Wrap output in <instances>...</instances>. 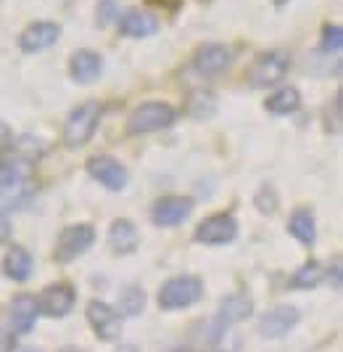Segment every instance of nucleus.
<instances>
[{
	"mask_svg": "<svg viewBox=\"0 0 343 352\" xmlns=\"http://www.w3.org/2000/svg\"><path fill=\"white\" fill-rule=\"evenodd\" d=\"M119 32L124 37H151L156 35V30H158V19L154 14H148V11H140V8H127L119 19Z\"/></svg>",
	"mask_w": 343,
	"mask_h": 352,
	"instance_id": "obj_16",
	"label": "nucleus"
},
{
	"mask_svg": "<svg viewBox=\"0 0 343 352\" xmlns=\"http://www.w3.org/2000/svg\"><path fill=\"white\" fill-rule=\"evenodd\" d=\"M69 72L74 77V82L80 85H93L103 72V56L90 48H82V51L71 53V61H69Z\"/></svg>",
	"mask_w": 343,
	"mask_h": 352,
	"instance_id": "obj_13",
	"label": "nucleus"
},
{
	"mask_svg": "<svg viewBox=\"0 0 343 352\" xmlns=\"http://www.w3.org/2000/svg\"><path fill=\"white\" fill-rule=\"evenodd\" d=\"M177 120V111L172 109L169 104L164 101H148V104H140L130 114V122H127V130L132 135H143V133H156V130H164L174 124Z\"/></svg>",
	"mask_w": 343,
	"mask_h": 352,
	"instance_id": "obj_3",
	"label": "nucleus"
},
{
	"mask_svg": "<svg viewBox=\"0 0 343 352\" xmlns=\"http://www.w3.org/2000/svg\"><path fill=\"white\" fill-rule=\"evenodd\" d=\"M114 19H119L117 0H98V6H95V24L98 27H108Z\"/></svg>",
	"mask_w": 343,
	"mask_h": 352,
	"instance_id": "obj_28",
	"label": "nucleus"
},
{
	"mask_svg": "<svg viewBox=\"0 0 343 352\" xmlns=\"http://www.w3.org/2000/svg\"><path fill=\"white\" fill-rule=\"evenodd\" d=\"M190 214H193V199H188V196H164L154 204L151 220L158 228H174L180 223H185Z\"/></svg>",
	"mask_w": 343,
	"mask_h": 352,
	"instance_id": "obj_8",
	"label": "nucleus"
},
{
	"mask_svg": "<svg viewBox=\"0 0 343 352\" xmlns=\"http://www.w3.org/2000/svg\"><path fill=\"white\" fill-rule=\"evenodd\" d=\"M296 323H298V310L291 305H280L259 320V334L267 336V339H280V336L288 334Z\"/></svg>",
	"mask_w": 343,
	"mask_h": 352,
	"instance_id": "obj_14",
	"label": "nucleus"
},
{
	"mask_svg": "<svg viewBox=\"0 0 343 352\" xmlns=\"http://www.w3.org/2000/svg\"><path fill=\"white\" fill-rule=\"evenodd\" d=\"M95 241V228L87 223H77V226H67L61 230L58 241H56V260L58 263H71L77 257H82L87 249Z\"/></svg>",
	"mask_w": 343,
	"mask_h": 352,
	"instance_id": "obj_6",
	"label": "nucleus"
},
{
	"mask_svg": "<svg viewBox=\"0 0 343 352\" xmlns=\"http://www.w3.org/2000/svg\"><path fill=\"white\" fill-rule=\"evenodd\" d=\"M34 194V180L29 175V164L14 157L0 159V212L24 207Z\"/></svg>",
	"mask_w": 343,
	"mask_h": 352,
	"instance_id": "obj_1",
	"label": "nucleus"
},
{
	"mask_svg": "<svg viewBox=\"0 0 343 352\" xmlns=\"http://www.w3.org/2000/svg\"><path fill=\"white\" fill-rule=\"evenodd\" d=\"M77 300L74 289L67 286V283H53L43 292V297L37 300V307L51 318H64L71 310V305Z\"/></svg>",
	"mask_w": 343,
	"mask_h": 352,
	"instance_id": "obj_15",
	"label": "nucleus"
},
{
	"mask_svg": "<svg viewBox=\"0 0 343 352\" xmlns=\"http://www.w3.org/2000/svg\"><path fill=\"white\" fill-rule=\"evenodd\" d=\"M235 236H238V223H235V217L227 214V212L209 214L206 220L198 223V228H196V241L209 244V247L230 244V241H235Z\"/></svg>",
	"mask_w": 343,
	"mask_h": 352,
	"instance_id": "obj_7",
	"label": "nucleus"
},
{
	"mask_svg": "<svg viewBox=\"0 0 343 352\" xmlns=\"http://www.w3.org/2000/svg\"><path fill=\"white\" fill-rule=\"evenodd\" d=\"M177 352H188V350H177Z\"/></svg>",
	"mask_w": 343,
	"mask_h": 352,
	"instance_id": "obj_37",
	"label": "nucleus"
},
{
	"mask_svg": "<svg viewBox=\"0 0 343 352\" xmlns=\"http://www.w3.org/2000/svg\"><path fill=\"white\" fill-rule=\"evenodd\" d=\"M143 307H145V294H143V289L127 286L119 297V316L135 318L143 313Z\"/></svg>",
	"mask_w": 343,
	"mask_h": 352,
	"instance_id": "obj_24",
	"label": "nucleus"
},
{
	"mask_svg": "<svg viewBox=\"0 0 343 352\" xmlns=\"http://www.w3.org/2000/svg\"><path fill=\"white\" fill-rule=\"evenodd\" d=\"M8 239H11V223H8V217L0 212V247H3Z\"/></svg>",
	"mask_w": 343,
	"mask_h": 352,
	"instance_id": "obj_32",
	"label": "nucleus"
},
{
	"mask_svg": "<svg viewBox=\"0 0 343 352\" xmlns=\"http://www.w3.org/2000/svg\"><path fill=\"white\" fill-rule=\"evenodd\" d=\"M87 320H90V326L95 329V334L101 336L103 342L119 339L121 316L114 307H108L106 302H98V300L90 302V305H87Z\"/></svg>",
	"mask_w": 343,
	"mask_h": 352,
	"instance_id": "obj_11",
	"label": "nucleus"
},
{
	"mask_svg": "<svg viewBox=\"0 0 343 352\" xmlns=\"http://www.w3.org/2000/svg\"><path fill=\"white\" fill-rule=\"evenodd\" d=\"M140 244V233H137L135 223L132 220H114L111 228H108V247L114 249L117 254H132Z\"/></svg>",
	"mask_w": 343,
	"mask_h": 352,
	"instance_id": "obj_17",
	"label": "nucleus"
},
{
	"mask_svg": "<svg viewBox=\"0 0 343 352\" xmlns=\"http://www.w3.org/2000/svg\"><path fill=\"white\" fill-rule=\"evenodd\" d=\"M288 230L293 239H298L304 247H311L317 239V226H314V214L309 210H296L288 220Z\"/></svg>",
	"mask_w": 343,
	"mask_h": 352,
	"instance_id": "obj_21",
	"label": "nucleus"
},
{
	"mask_svg": "<svg viewBox=\"0 0 343 352\" xmlns=\"http://www.w3.org/2000/svg\"><path fill=\"white\" fill-rule=\"evenodd\" d=\"M274 6H277V8H283V6H285V3H291V0H272Z\"/></svg>",
	"mask_w": 343,
	"mask_h": 352,
	"instance_id": "obj_34",
	"label": "nucleus"
},
{
	"mask_svg": "<svg viewBox=\"0 0 343 352\" xmlns=\"http://www.w3.org/2000/svg\"><path fill=\"white\" fill-rule=\"evenodd\" d=\"M251 310H254V302L248 294H230L220 302V323H224V326L227 323H240V320L251 316Z\"/></svg>",
	"mask_w": 343,
	"mask_h": 352,
	"instance_id": "obj_20",
	"label": "nucleus"
},
{
	"mask_svg": "<svg viewBox=\"0 0 343 352\" xmlns=\"http://www.w3.org/2000/svg\"><path fill=\"white\" fill-rule=\"evenodd\" d=\"M58 37H61V27L56 21H34L19 35V48L24 53L45 51L53 43H58Z\"/></svg>",
	"mask_w": 343,
	"mask_h": 352,
	"instance_id": "obj_12",
	"label": "nucleus"
},
{
	"mask_svg": "<svg viewBox=\"0 0 343 352\" xmlns=\"http://www.w3.org/2000/svg\"><path fill=\"white\" fill-rule=\"evenodd\" d=\"M190 117L196 120H209L214 111H217V96L214 93H196L188 104Z\"/></svg>",
	"mask_w": 343,
	"mask_h": 352,
	"instance_id": "obj_25",
	"label": "nucleus"
},
{
	"mask_svg": "<svg viewBox=\"0 0 343 352\" xmlns=\"http://www.w3.org/2000/svg\"><path fill=\"white\" fill-rule=\"evenodd\" d=\"M61 352H82V350H77V347H64Z\"/></svg>",
	"mask_w": 343,
	"mask_h": 352,
	"instance_id": "obj_35",
	"label": "nucleus"
},
{
	"mask_svg": "<svg viewBox=\"0 0 343 352\" xmlns=\"http://www.w3.org/2000/svg\"><path fill=\"white\" fill-rule=\"evenodd\" d=\"M11 154L19 162L32 164V162H37V159L43 157V143L37 141V138H32V135H21L16 141H11Z\"/></svg>",
	"mask_w": 343,
	"mask_h": 352,
	"instance_id": "obj_23",
	"label": "nucleus"
},
{
	"mask_svg": "<svg viewBox=\"0 0 343 352\" xmlns=\"http://www.w3.org/2000/svg\"><path fill=\"white\" fill-rule=\"evenodd\" d=\"M298 106H301V93L296 88H280L277 93H272V96L264 101V109H267L270 114H277V117L293 114Z\"/></svg>",
	"mask_w": 343,
	"mask_h": 352,
	"instance_id": "obj_22",
	"label": "nucleus"
},
{
	"mask_svg": "<svg viewBox=\"0 0 343 352\" xmlns=\"http://www.w3.org/2000/svg\"><path fill=\"white\" fill-rule=\"evenodd\" d=\"M204 294V283L196 276H177L169 278L158 289V307L161 310H180V307H188L193 302L201 300Z\"/></svg>",
	"mask_w": 343,
	"mask_h": 352,
	"instance_id": "obj_4",
	"label": "nucleus"
},
{
	"mask_svg": "<svg viewBox=\"0 0 343 352\" xmlns=\"http://www.w3.org/2000/svg\"><path fill=\"white\" fill-rule=\"evenodd\" d=\"M32 254L24 247H11L3 257V273L14 281H27L32 273Z\"/></svg>",
	"mask_w": 343,
	"mask_h": 352,
	"instance_id": "obj_19",
	"label": "nucleus"
},
{
	"mask_svg": "<svg viewBox=\"0 0 343 352\" xmlns=\"http://www.w3.org/2000/svg\"><path fill=\"white\" fill-rule=\"evenodd\" d=\"M233 64V51L222 43H206L204 48H198L193 56V67L204 77H217Z\"/></svg>",
	"mask_w": 343,
	"mask_h": 352,
	"instance_id": "obj_10",
	"label": "nucleus"
},
{
	"mask_svg": "<svg viewBox=\"0 0 343 352\" xmlns=\"http://www.w3.org/2000/svg\"><path fill=\"white\" fill-rule=\"evenodd\" d=\"M119 352H137V350H135V347H121Z\"/></svg>",
	"mask_w": 343,
	"mask_h": 352,
	"instance_id": "obj_36",
	"label": "nucleus"
},
{
	"mask_svg": "<svg viewBox=\"0 0 343 352\" xmlns=\"http://www.w3.org/2000/svg\"><path fill=\"white\" fill-rule=\"evenodd\" d=\"M343 48V30L338 24H325L320 37V51L322 53H341Z\"/></svg>",
	"mask_w": 343,
	"mask_h": 352,
	"instance_id": "obj_27",
	"label": "nucleus"
},
{
	"mask_svg": "<svg viewBox=\"0 0 343 352\" xmlns=\"http://www.w3.org/2000/svg\"><path fill=\"white\" fill-rule=\"evenodd\" d=\"M148 3L161 8V11H169V14H177L182 8V0H148Z\"/></svg>",
	"mask_w": 343,
	"mask_h": 352,
	"instance_id": "obj_31",
	"label": "nucleus"
},
{
	"mask_svg": "<svg viewBox=\"0 0 343 352\" xmlns=\"http://www.w3.org/2000/svg\"><path fill=\"white\" fill-rule=\"evenodd\" d=\"M291 69V58L283 51L259 53L248 69V80L254 88H274L283 82V77Z\"/></svg>",
	"mask_w": 343,
	"mask_h": 352,
	"instance_id": "obj_5",
	"label": "nucleus"
},
{
	"mask_svg": "<svg viewBox=\"0 0 343 352\" xmlns=\"http://www.w3.org/2000/svg\"><path fill=\"white\" fill-rule=\"evenodd\" d=\"M37 313H40L37 300L29 297V294H19L16 300L11 302V323H14V329L19 334H27L32 329L34 320H37Z\"/></svg>",
	"mask_w": 343,
	"mask_h": 352,
	"instance_id": "obj_18",
	"label": "nucleus"
},
{
	"mask_svg": "<svg viewBox=\"0 0 343 352\" xmlns=\"http://www.w3.org/2000/svg\"><path fill=\"white\" fill-rule=\"evenodd\" d=\"M101 114L103 106L98 101H85V104L77 106L69 114L67 124H64V146L67 148H82L93 138L95 127L101 122Z\"/></svg>",
	"mask_w": 343,
	"mask_h": 352,
	"instance_id": "obj_2",
	"label": "nucleus"
},
{
	"mask_svg": "<svg viewBox=\"0 0 343 352\" xmlns=\"http://www.w3.org/2000/svg\"><path fill=\"white\" fill-rule=\"evenodd\" d=\"M257 207H259V212H264V214H272V212L277 210V196H274L272 186H261V188H259Z\"/></svg>",
	"mask_w": 343,
	"mask_h": 352,
	"instance_id": "obj_29",
	"label": "nucleus"
},
{
	"mask_svg": "<svg viewBox=\"0 0 343 352\" xmlns=\"http://www.w3.org/2000/svg\"><path fill=\"white\" fill-rule=\"evenodd\" d=\"M341 90L335 93V98H333V120H327V127L333 130V133H338L341 130Z\"/></svg>",
	"mask_w": 343,
	"mask_h": 352,
	"instance_id": "obj_30",
	"label": "nucleus"
},
{
	"mask_svg": "<svg viewBox=\"0 0 343 352\" xmlns=\"http://www.w3.org/2000/svg\"><path fill=\"white\" fill-rule=\"evenodd\" d=\"M320 278H322V267H320V263L309 260L304 267H298V273L293 276L291 286L293 289H314V286L320 283Z\"/></svg>",
	"mask_w": 343,
	"mask_h": 352,
	"instance_id": "obj_26",
	"label": "nucleus"
},
{
	"mask_svg": "<svg viewBox=\"0 0 343 352\" xmlns=\"http://www.w3.org/2000/svg\"><path fill=\"white\" fill-rule=\"evenodd\" d=\"M333 289H341V263L333 265Z\"/></svg>",
	"mask_w": 343,
	"mask_h": 352,
	"instance_id": "obj_33",
	"label": "nucleus"
},
{
	"mask_svg": "<svg viewBox=\"0 0 343 352\" xmlns=\"http://www.w3.org/2000/svg\"><path fill=\"white\" fill-rule=\"evenodd\" d=\"M87 173L93 180H98L103 188H108V191H121L124 186H127V167L121 164L119 159L114 157H93L87 162Z\"/></svg>",
	"mask_w": 343,
	"mask_h": 352,
	"instance_id": "obj_9",
	"label": "nucleus"
}]
</instances>
